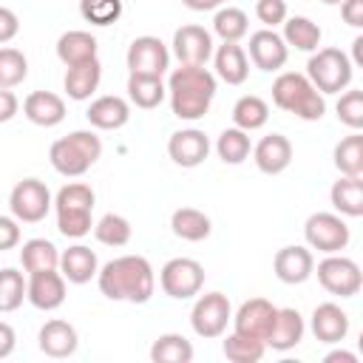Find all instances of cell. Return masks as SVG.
<instances>
[{"mask_svg": "<svg viewBox=\"0 0 363 363\" xmlns=\"http://www.w3.org/2000/svg\"><path fill=\"white\" fill-rule=\"evenodd\" d=\"M96 284L108 301L147 303L156 289V272L145 255H119L99 267Z\"/></svg>", "mask_w": 363, "mask_h": 363, "instance_id": "obj_1", "label": "cell"}, {"mask_svg": "<svg viewBox=\"0 0 363 363\" xmlns=\"http://www.w3.org/2000/svg\"><path fill=\"white\" fill-rule=\"evenodd\" d=\"M216 88H218L216 74L207 71L204 65L173 68V74L167 77V99H170L173 116L184 119V122L201 119L213 105Z\"/></svg>", "mask_w": 363, "mask_h": 363, "instance_id": "obj_2", "label": "cell"}, {"mask_svg": "<svg viewBox=\"0 0 363 363\" xmlns=\"http://www.w3.org/2000/svg\"><path fill=\"white\" fill-rule=\"evenodd\" d=\"M272 102H275V108H281L303 122H318L326 113L323 94L309 82L306 74H298V71H284L275 77Z\"/></svg>", "mask_w": 363, "mask_h": 363, "instance_id": "obj_3", "label": "cell"}, {"mask_svg": "<svg viewBox=\"0 0 363 363\" xmlns=\"http://www.w3.org/2000/svg\"><path fill=\"white\" fill-rule=\"evenodd\" d=\"M99 156H102V139L94 130H71L68 136L57 139L48 150L51 167L68 179L85 176Z\"/></svg>", "mask_w": 363, "mask_h": 363, "instance_id": "obj_4", "label": "cell"}, {"mask_svg": "<svg viewBox=\"0 0 363 363\" xmlns=\"http://www.w3.org/2000/svg\"><path fill=\"white\" fill-rule=\"evenodd\" d=\"M306 77L309 82L326 96V94H340L352 85L354 65L340 48H318L309 62H306Z\"/></svg>", "mask_w": 363, "mask_h": 363, "instance_id": "obj_5", "label": "cell"}, {"mask_svg": "<svg viewBox=\"0 0 363 363\" xmlns=\"http://www.w3.org/2000/svg\"><path fill=\"white\" fill-rule=\"evenodd\" d=\"M51 207H54L51 190L40 179H23L9 193V210L23 224H40Z\"/></svg>", "mask_w": 363, "mask_h": 363, "instance_id": "obj_6", "label": "cell"}, {"mask_svg": "<svg viewBox=\"0 0 363 363\" xmlns=\"http://www.w3.org/2000/svg\"><path fill=\"white\" fill-rule=\"evenodd\" d=\"M303 238H306L309 250L332 255V252H340L349 247L352 230L337 213H312L303 224Z\"/></svg>", "mask_w": 363, "mask_h": 363, "instance_id": "obj_7", "label": "cell"}, {"mask_svg": "<svg viewBox=\"0 0 363 363\" xmlns=\"http://www.w3.org/2000/svg\"><path fill=\"white\" fill-rule=\"evenodd\" d=\"M312 272H318V284L329 295H337V298H354L363 286V272H360L357 261H352L340 252L326 255L318 264V269H312Z\"/></svg>", "mask_w": 363, "mask_h": 363, "instance_id": "obj_8", "label": "cell"}, {"mask_svg": "<svg viewBox=\"0 0 363 363\" xmlns=\"http://www.w3.org/2000/svg\"><path fill=\"white\" fill-rule=\"evenodd\" d=\"M233 320V306L224 292H204L196 298L190 312V326L199 337L213 340L227 332V323Z\"/></svg>", "mask_w": 363, "mask_h": 363, "instance_id": "obj_9", "label": "cell"}, {"mask_svg": "<svg viewBox=\"0 0 363 363\" xmlns=\"http://www.w3.org/2000/svg\"><path fill=\"white\" fill-rule=\"evenodd\" d=\"M159 286L173 301L196 298L204 286V267L196 258H170L159 272Z\"/></svg>", "mask_w": 363, "mask_h": 363, "instance_id": "obj_10", "label": "cell"}, {"mask_svg": "<svg viewBox=\"0 0 363 363\" xmlns=\"http://www.w3.org/2000/svg\"><path fill=\"white\" fill-rule=\"evenodd\" d=\"M128 71L130 74H147V77H164V71L170 68V51L167 45L153 37V34H142L128 45L125 54Z\"/></svg>", "mask_w": 363, "mask_h": 363, "instance_id": "obj_11", "label": "cell"}, {"mask_svg": "<svg viewBox=\"0 0 363 363\" xmlns=\"http://www.w3.org/2000/svg\"><path fill=\"white\" fill-rule=\"evenodd\" d=\"M173 57L179 65H207L213 57V34L204 26H182L173 31Z\"/></svg>", "mask_w": 363, "mask_h": 363, "instance_id": "obj_12", "label": "cell"}, {"mask_svg": "<svg viewBox=\"0 0 363 363\" xmlns=\"http://www.w3.org/2000/svg\"><path fill=\"white\" fill-rule=\"evenodd\" d=\"M26 301L40 312H54L65 303V278L60 269L31 272L26 281Z\"/></svg>", "mask_w": 363, "mask_h": 363, "instance_id": "obj_13", "label": "cell"}, {"mask_svg": "<svg viewBox=\"0 0 363 363\" xmlns=\"http://www.w3.org/2000/svg\"><path fill=\"white\" fill-rule=\"evenodd\" d=\"M275 312H278V306L272 301H267V298H250L233 315V332L247 335V337L267 340V335H269V329L275 323Z\"/></svg>", "mask_w": 363, "mask_h": 363, "instance_id": "obj_14", "label": "cell"}, {"mask_svg": "<svg viewBox=\"0 0 363 363\" xmlns=\"http://www.w3.org/2000/svg\"><path fill=\"white\" fill-rule=\"evenodd\" d=\"M247 57L252 60L255 68L261 71H281L286 65L289 57V45L284 43V37L275 28H261L250 34V45H247Z\"/></svg>", "mask_w": 363, "mask_h": 363, "instance_id": "obj_15", "label": "cell"}, {"mask_svg": "<svg viewBox=\"0 0 363 363\" xmlns=\"http://www.w3.org/2000/svg\"><path fill=\"white\" fill-rule=\"evenodd\" d=\"M272 269H275V278L281 284H303L312 278V269H315V255L309 247H301V244H289V247H281L272 258Z\"/></svg>", "mask_w": 363, "mask_h": 363, "instance_id": "obj_16", "label": "cell"}, {"mask_svg": "<svg viewBox=\"0 0 363 363\" xmlns=\"http://www.w3.org/2000/svg\"><path fill=\"white\" fill-rule=\"evenodd\" d=\"M210 153V139L199 128H182L167 139V156L179 167H199Z\"/></svg>", "mask_w": 363, "mask_h": 363, "instance_id": "obj_17", "label": "cell"}, {"mask_svg": "<svg viewBox=\"0 0 363 363\" xmlns=\"http://www.w3.org/2000/svg\"><path fill=\"white\" fill-rule=\"evenodd\" d=\"M252 162L261 173L278 176L292 164V142L284 133H269L252 147Z\"/></svg>", "mask_w": 363, "mask_h": 363, "instance_id": "obj_18", "label": "cell"}, {"mask_svg": "<svg viewBox=\"0 0 363 363\" xmlns=\"http://www.w3.org/2000/svg\"><path fill=\"white\" fill-rule=\"evenodd\" d=\"M85 119H88L91 128H96V130H119V128H125L128 119H130V102L122 99V96H113V94L96 96V99L88 105Z\"/></svg>", "mask_w": 363, "mask_h": 363, "instance_id": "obj_19", "label": "cell"}, {"mask_svg": "<svg viewBox=\"0 0 363 363\" xmlns=\"http://www.w3.org/2000/svg\"><path fill=\"white\" fill-rule=\"evenodd\" d=\"M303 332H306V323H303L301 312L292 309V306H284V309L275 312V323H272L264 343H267V349L289 352L303 340Z\"/></svg>", "mask_w": 363, "mask_h": 363, "instance_id": "obj_20", "label": "cell"}, {"mask_svg": "<svg viewBox=\"0 0 363 363\" xmlns=\"http://www.w3.org/2000/svg\"><path fill=\"white\" fill-rule=\"evenodd\" d=\"M312 335L320 343H329V346L346 340V335H349V315L337 303H332V301L318 303L312 309Z\"/></svg>", "mask_w": 363, "mask_h": 363, "instance_id": "obj_21", "label": "cell"}, {"mask_svg": "<svg viewBox=\"0 0 363 363\" xmlns=\"http://www.w3.org/2000/svg\"><path fill=\"white\" fill-rule=\"evenodd\" d=\"M213 65L216 77L227 85H244L250 77V57L238 43H221L218 48H213Z\"/></svg>", "mask_w": 363, "mask_h": 363, "instance_id": "obj_22", "label": "cell"}, {"mask_svg": "<svg viewBox=\"0 0 363 363\" xmlns=\"http://www.w3.org/2000/svg\"><path fill=\"white\" fill-rule=\"evenodd\" d=\"M23 113L40 128H54L65 119V99L51 91H31L23 99Z\"/></svg>", "mask_w": 363, "mask_h": 363, "instance_id": "obj_23", "label": "cell"}, {"mask_svg": "<svg viewBox=\"0 0 363 363\" xmlns=\"http://www.w3.org/2000/svg\"><path fill=\"white\" fill-rule=\"evenodd\" d=\"M37 343H40V352L48 354V357H71L79 346V337H77V329L68 323V320H45L40 335H37Z\"/></svg>", "mask_w": 363, "mask_h": 363, "instance_id": "obj_24", "label": "cell"}, {"mask_svg": "<svg viewBox=\"0 0 363 363\" xmlns=\"http://www.w3.org/2000/svg\"><path fill=\"white\" fill-rule=\"evenodd\" d=\"M60 272L68 284H88L99 272V258L91 247L74 244V247L60 252Z\"/></svg>", "mask_w": 363, "mask_h": 363, "instance_id": "obj_25", "label": "cell"}, {"mask_svg": "<svg viewBox=\"0 0 363 363\" xmlns=\"http://www.w3.org/2000/svg\"><path fill=\"white\" fill-rule=\"evenodd\" d=\"M99 79H102V65H99V60L94 57V60L79 62V65H68L62 85H65L68 99L85 102V99H91L94 91L99 88Z\"/></svg>", "mask_w": 363, "mask_h": 363, "instance_id": "obj_26", "label": "cell"}, {"mask_svg": "<svg viewBox=\"0 0 363 363\" xmlns=\"http://www.w3.org/2000/svg\"><path fill=\"white\" fill-rule=\"evenodd\" d=\"M96 48H99L96 37L82 28H71V31L60 34V40H57V57L62 65H79L85 60H94Z\"/></svg>", "mask_w": 363, "mask_h": 363, "instance_id": "obj_27", "label": "cell"}, {"mask_svg": "<svg viewBox=\"0 0 363 363\" xmlns=\"http://www.w3.org/2000/svg\"><path fill=\"white\" fill-rule=\"evenodd\" d=\"M329 199L340 216L360 218L363 216V176H340L332 184Z\"/></svg>", "mask_w": 363, "mask_h": 363, "instance_id": "obj_28", "label": "cell"}, {"mask_svg": "<svg viewBox=\"0 0 363 363\" xmlns=\"http://www.w3.org/2000/svg\"><path fill=\"white\" fill-rule=\"evenodd\" d=\"M128 99L142 111H153L167 99V85L162 82V77L130 74L128 77Z\"/></svg>", "mask_w": 363, "mask_h": 363, "instance_id": "obj_29", "label": "cell"}, {"mask_svg": "<svg viewBox=\"0 0 363 363\" xmlns=\"http://www.w3.org/2000/svg\"><path fill=\"white\" fill-rule=\"evenodd\" d=\"M170 230L182 241H204L210 235L213 224H210V216L207 213H201L196 207H179L170 216Z\"/></svg>", "mask_w": 363, "mask_h": 363, "instance_id": "obj_30", "label": "cell"}, {"mask_svg": "<svg viewBox=\"0 0 363 363\" xmlns=\"http://www.w3.org/2000/svg\"><path fill=\"white\" fill-rule=\"evenodd\" d=\"M281 26H284V34L281 37H284L286 45H292L295 51H318L320 37H323V31H320L318 23H312L303 14H295V17H286Z\"/></svg>", "mask_w": 363, "mask_h": 363, "instance_id": "obj_31", "label": "cell"}, {"mask_svg": "<svg viewBox=\"0 0 363 363\" xmlns=\"http://www.w3.org/2000/svg\"><path fill=\"white\" fill-rule=\"evenodd\" d=\"M20 264L28 275L43 269H60V250L48 238H28L20 250Z\"/></svg>", "mask_w": 363, "mask_h": 363, "instance_id": "obj_32", "label": "cell"}, {"mask_svg": "<svg viewBox=\"0 0 363 363\" xmlns=\"http://www.w3.org/2000/svg\"><path fill=\"white\" fill-rule=\"evenodd\" d=\"M153 363H190L193 360V343L179 332H164L150 346Z\"/></svg>", "mask_w": 363, "mask_h": 363, "instance_id": "obj_33", "label": "cell"}, {"mask_svg": "<svg viewBox=\"0 0 363 363\" xmlns=\"http://www.w3.org/2000/svg\"><path fill=\"white\" fill-rule=\"evenodd\" d=\"M335 167L340 170V176H363V133L352 130L349 136H343L335 145Z\"/></svg>", "mask_w": 363, "mask_h": 363, "instance_id": "obj_34", "label": "cell"}, {"mask_svg": "<svg viewBox=\"0 0 363 363\" xmlns=\"http://www.w3.org/2000/svg\"><path fill=\"white\" fill-rule=\"evenodd\" d=\"M216 153L224 164H241L250 159L252 153V142H250V133L241 130V128H227L221 130V136L216 139Z\"/></svg>", "mask_w": 363, "mask_h": 363, "instance_id": "obj_35", "label": "cell"}, {"mask_svg": "<svg viewBox=\"0 0 363 363\" xmlns=\"http://www.w3.org/2000/svg\"><path fill=\"white\" fill-rule=\"evenodd\" d=\"M267 119H269V105L255 94H247L233 105V125L247 130V133L264 128Z\"/></svg>", "mask_w": 363, "mask_h": 363, "instance_id": "obj_36", "label": "cell"}, {"mask_svg": "<svg viewBox=\"0 0 363 363\" xmlns=\"http://www.w3.org/2000/svg\"><path fill=\"white\" fill-rule=\"evenodd\" d=\"M221 352L230 363H258L267 352V343L258 340V337H247V335H227L224 343H221Z\"/></svg>", "mask_w": 363, "mask_h": 363, "instance_id": "obj_37", "label": "cell"}, {"mask_svg": "<svg viewBox=\"0 0 363 363\" xmlns=\"http://www.w3.org/2000/svg\"><path fill=\"white\" fill-rule=\"evenodd\" d=\"M94 235H96V241L105 244V247H125V244L130 241V235H133V227H130V221H128L125 216H119V213H105V216L94 224Z\"/></svg>", "mask_w": 363, "mask_h": 363, "instance_id": "obj_38", "label": "cell"}, {"mask_svg": "<svg viewBox=\"0 0 363 363\" xmlns=\"http://www.w3.org/2000/svg\"><path fill=\"white\" fill-rule=\"evenodd\" d=\"M213 31L221 37V43H238L241 37H247L250 31V20L241 9L235 6H227V9H218L216 17H213Z\"/></svg>", "mask_w": 363, "mask_h": 363, "instance_id": "obj_39", "label": "cell"}, {"mask_svg": "<svg viewBox=\"0 0 363 363\" xmlns=\"http://www.w3.org/2000/svg\"><path fill=\"white\" fill-rule=\"evenodd\" d=\"M26 301V278L14 267L0 269V312H14Z\"/></svg>", "mask_w": 363, "mask_h": 363, "instance_id": "obj_40", "label": "cell"}, {"mask_svg": "<svg viewBox=\"0 0 363 363\" xmlns=\"http://www.w3.org/2000/svg\"><path fill=\"white\" fill-rule=\"evenodd\" d=\"M28 77V60L17 48H0V88H17Z\"/></svg>", "mask_w": 363, "mask_h": 363, "instance_id": "obj_41", "label": "cell"}, {"mask_svg": "<svg viewBox=\"0 0 363 363\" xmlns=\"http://www.w3.org/2000/svg\"><path fill=\"white\" fill-rule=\"evenodd\" d=\"M94 190L85 182H71L54 196V210H94Z\"/></svg>", "mask_w": 363, "mask_h": 363, "instance_id": "obj_42", "label": "cell"}, {"mask_svg": "<svg viewBox=\"0 0 363 363\" xmlns=\"http://www.w3.org/2000/svg\"><path fill=\"white\" fill-rule=\"evenodd\" d=\"M79 14L91 26H113L122 17V0H79Z\"/></svg>", "mask_w": 363, "mask_h": 363, "instance_id": "obj_43", "label": "cell"}, {"mask_svg": "<svg viewBox=\"0 0 363 363\" xmlns=\"http://www.w3.org/2000/svg\"><path fill=\"white\" fill-rule=\"evenodd\" d=\"M335 111H337V119H340L346 128L360 130V128H363V91L346 88V91L340 94Z\"/></svg>", "mask_w": 363, "mask_h": 363, "instance_id": "obj_44", "label": "cell"}, {"mask_svg": "<svg viewBox=\"0 0 363 363\" xmlns=\"http://www.w3.org/2000/svg\"><path fill=\"white\" fill-rule=\"evenodd\" d=\"M94 227L91 210H57V230L65 238H82Z\"/></svg>", "mask_w": 363, "mask_h": 363, "instance_id": "obj_45", "label": "cell"}, {"mask_svg": "<svg viewBox=\"0 0 363 363\" xmlns=\"http://www.w3.org/2000/svg\"><path fill=\"white\" fill-rule=\"evenodd\" d=\"M255 17L264 23V28L281 26V23L289 17L286 0H258V3H255Z\"/></svg>", "mask_w": 363, "mask_h": 363, "instance_id": "obj_46", "label": "cell"}, {"mask_svg": "<svg viewBox=\"0 0 363 363\" xmlns=\"http://www.w3.org/2000/svg\"><path fill=\"white\" fill-rule=\"evenodd\" d=\"M20 244V221L14 216H0V252Z\"/></svg>", "mask_w": 363, "mask_h": 363, "instance_id": "obj_47", "label": "cell"}, {"mask_svg": "<svg viewBox=\"0 0 363 363\" xmlns=\"http://www.w3.org/2000/svg\"><path fill=\"white\" fill-rule=\"evenodd\" d=\"M17 31H20V17L11 9L0 6V45L3 43H11L17 37Z\"/></svg>", "mask_w": 363, "mask_h": 363, "instance_id": "obj_48", "label": "cell"}, {"mask_svg": "<svg viewBox=\"0 0 363 363\" xmlns=\"http://www.w3.org/2000/svg\"><path fill=\"white\" fill-rule=\"evenodd\" d=\"M340 17L352 28H363V0H340Z\"/></svg>", "mask_w": 363, "mask_h": 363, "instance_id": "obj_49", "label": "cell"}, {"mask_svg": "<svg viewBox=\"0 0 363 363\" xmlns=\"http://www.w3.org/2000/svg\"><path fill=\"white\" fill-rule=\"evenodd\" d=\"M20 111V99L14 96L11 88H0V122H9L14 119Z\"/></svg>", "mask_w": 363, "mask_h": 363, "instance_id": "obj_50", "label": "cell"}, {"mask_svg": "<svg viewBox=\"0 0 363 363\" xmlns=\"http://www.w3.org/2000/svg\"><path fill=\"white\" fill-rule=\"evenodd\" d=\"M14 346H17V335H14V329H11L6 320H0V360L9 357V354L14 352Z\"/></svg>", "mask_w": 363, "mask_h": 363, "instance_id": "obj_51", "label": "cell"}, {"mask_svg": "<svg viewBox=\"0 0 363 363\" xmlns=\"http://www.w3.org/2000/svg\"><path fill=\"white\" fill-rule=\"evenodd\" d=\"M323 363H357V354L354 352H346V349H335L323 357Z\"/></svg>", "mask_w": 363, "mask_h": 363, "instance_id": "obj_52", "label": "cell"}, {"mask_svg": "<svg viewBox=\"0 0 363 363\" xmlns=\"http://www.w3.org/2000/svg\"><path fill=\"white\" fill-rule=\"evenodd\" d=\"M190 11H213V9H218L221 3H227V0H182Z\"/></svg>", "mask_w": 363, "mask_h": 363, "instance_id": "obj_53", "label": "cell"}, {"mask_svg": "<svg viewBox=\"0 0 363 363\" xmlns=\"http://www.w3.org/2000/svg\"><path fill=\"white\" fill-rule=\"evenodd\" d=\"M352 54H354L352 65H363V37H354L352 40Z\"/></svg>", "mask_w": 363, "mask_h": 363, "instance_id": "obj_54", "label": "cell"}, {"mask_svg": "<svg viewBox=\"0 0 363 363\" xmlns=\"http://www.w3.org/2000/svg\"><path fill=\"white\" fill-rule=\"evenodd\" d=\"M320 3H326V6H337L340 0H320Z\"/></svg>", "mask_w": 363, "mask_h": 363, "instance_id": "obj_55", "label": "cell"}]
</instances>
